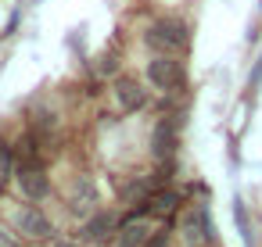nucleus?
Segmentation results:
<instances>
[{"instance_id": "nucleus-1", "label": "nucleus", "mask_w": 262, "mask_h": 247, "mask_svg": "<svg viewBox=\"0 0 262 247\" xmlns=\"http://www.w3.org/2000/svg\"><path fill=\"white\" fill-rule=\"evenodd\" d=\"M144 40H147V47H155L162 54H172V51H183L187 47V26L176 22V18H162V22H155L147 29Z\"/></svg>"}, {"instance_id": "nucleus-2", "label": "nucleus", "mask_w": 262, "mask_h": 247, "mask_svg": "<svg viewBox=\"0 0 262 247\" xmlns=\"http://www.w3.org/2000/svg\"><path fill=\"white\" fill-rule=\"evenodd\" d=\"M147 79L158 90H172V86L183 83V65L172 61V58H155V61H147Z\"/></svg>"}, {"instance_id": "nucleus-3", "label": "nucleus", "mask_w": 262, "mask_h": 247, "mask_svg": "<svg viewBox=\"0 0 262 247\" xmlns=\"http://www.w3.org/2000/svg\"><path fill=\"white\" fill-rule=\"evenodd\" d=\"M18 229H22L26 236H36V240H51V236H54L51 218H47L36 204H29V208H22V211H18Z\"/></svg>"}, {"instance_id": "nucleus-4", "label": "nucleus", "mask_w": 262, "mask_h": 247, "mask_svg": "<svg viewBox=\"0 0 262 247\" xmlns=\"http://www.w3.org/2000/svg\"><path fill=\"white\" fill-rule=\"evenodd\" d=\"M115 101H119L122 111H140L144 101H147V93H144V86H140L137 79L122 76V79H115Z\"/></svg>"}, {"instance_id": "nucleus-5", "label": "nucleus", "mask_w": 262, "mask_h": 247, "mask_svg": "<svg viewBox=\"0 0 262 247\" xmlns=\"http://www.w3.org/2000/svg\"><path fill=\"white\" fill-rule=\"evenodd\" d=\"M18 186H22V193H26L29 201H40V197L47 193V176H43V168H40V165H22V168H18Z\"/></svg>"}, {"instance_id": "nucleus-6", "label": "nucleus", "mask_w": 262, "mask_h": 247, "mask_svg": "<svg viewBox=\"0 0 262 247\" xmlns=\"http://www.w3.org/2000/svg\"><path fill=\"white\" fill-rule=\"evenodd\" d=\"M151 147H155V154H158L162 161H169V158H172V147H176V129H172V122H169V118H162V122L155 126Z\"/></svg>"}, {"instance_id": "nucleus-7", "label": "nucleus", "mask_w": 262, "mask_h": 247, "mask_svg": "<svg viewBox=\"0 0 262 247\" xmlns=\"http://www.w3.org/2000/svg\"><path fill=\"white\" fill-rule=\"evenodd\" d=\"M176 204H180V193H176V190H158V193H147V197H144L140 215H169Z\"/></svg>"}, {"instance_id": "nucleus-8", "label": "nucleus", "mask_w": 262, "mask_h": 247, "mask_svg": "<svg viewBox=\"0 0 262 247\" xmlns=\"http://www.w3.org/2000/svg\"><path fill=\"white\" fill-rule=\"evenodd\" d=\"M183 233H187V243H190V247L205 243V240H208V222H205V211H190V215L183 218Z\"/></svg>"}, {"instance_id": "nucleus-9", "label": "nucleus", "mask_w": 262, "mask_h": 247, "mask_svg": "<svg viewBox=\"0 0 262 247\" xmlns=\"http://www.w3.org/2000/svg\"><path fill=\"white\" fill-rule=\"evenodd\" d=\"M112 226H115V218H112V215H97L94 222H86V229H83V240H104Z\"/></svg>"}, {"instance_id": "nucleus-10", "label": "nucleus", "mask_w": 262, "mask_h": 247, "mask_svg": "<svg viewBox=\"0 0 262 247\" xmlns=\"http://www.w3.org/2000/svg\"><path fill=\"white\" fill-rule=\"evenodd\" d=\"M147 240V229L140 226V222H129L126 229H122V236H119V243L115 247H140Z\"/></svg>"}, {"instance_id": "nucleus-11", "label": "nucleus", "mask_w": 262, "mask_h": 247, "mask_svg": "<svg viewBox=\"0 0 262 247\" xmlns=\"http://www.w3.org/2000/svg\"><path fill=\"white\" fill-rule=\"evenodd\" d=\"M8 165H11V154H8L4 147H0V176H4V172H8Z\"/></svg>"}, {"instance_id": "nucleus-12", "label": "nucleus", "mask_w": 262, "mask_h": 247, "mask_svg": "<svg viewBox=\"0 0 262 247\" xmlns=\"http://www.w3.org/2000/svg\"><path fill=\"white\" fill-rule=\"evenodd\" d=\"M165 243H169V236H165V233H158V236H155V240H147L144 247H165Z\"/></svg>"}, {"instance_id": "nucleus-13", "label": "nucleus", "mask_w": 262, "mask_h": 247, "mask_svg": "<svg viewBox=\"0 0 262 247\" xmlns=\"http://www.w3.org/2000/svg\"><path fill=\"white\" fill-rule=\"evenodd\" d=\"M0 247H18V243H15V236H11V233L0 229Z\"/></svg>"}]
</instances>
